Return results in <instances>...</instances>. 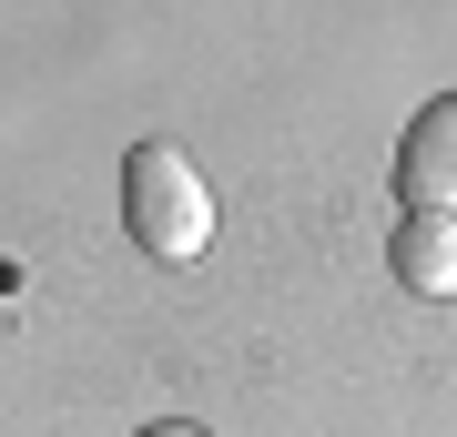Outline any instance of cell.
<instances>
[{
  "label": "cell",
  "instance_id": "obj_4",
  "mask_svg": "<svg viewBox=\"0 0 457 437\" xmlns=\"http://www.w3.org/2000/svg\"><path fill=\"white\" fill-rule=\"evenodd\" d=\"M132 437H204V427H183V417H163V427H132Z\"/></svg>",
  "mask_w": 457,
  "mask_h": 437
},
{
  "label": "cell",
  "instance_id": "obj_1",
  "mask_svg": "<svg viewBox=\"0 0 457 437\" xmlns=\"http://www.w3.org/2000/svg\"><path fill=\"white\" fill-rule=\"evenodd\" d=\"M122 224L153 265H194L213 244V183L194 173L183 143H132L122 153Z\"/></svg>",
  "mask_w": 457,
  "mask_h": 437
},
{
  "label": "cell",
  "instance_id": "obj_2",
  "mask_svg": "<svg viewBox=\"0 0 457 437\" xmlns=\"http://www.w3.org/2000/svg\"><path fill=\"white\" fill-rule=\"evenodd\" d=\"M396 204L407 214H457V92H437L396 132Z\"/></svg>",
  "mask_w": 457,
  "mask_h": 437
},
{
  "label": "cell",
  "instance_id": "obj_3",
  "mask_svg": "<svg viewBox=\"0 0 457 437\" xmlns=\"http://www.w3.org/2000/svg\"><path fill=\"white\" fill-rule=\"evenodd\" d=\"M386 265L407 295H457V214H407L386 234Z\"/></svg>",
  "mask_w": 457,
  "mask_h": 437
}]
</instances>
